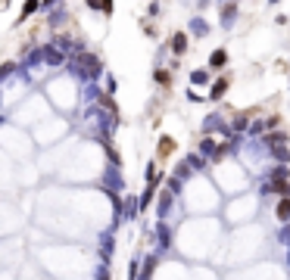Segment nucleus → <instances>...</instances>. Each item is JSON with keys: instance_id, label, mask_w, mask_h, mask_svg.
Returning a JSON list of instances; mask_svg holds the SVG:
<instances>
[{"instance_id": "0eeeda50", "label": "nucleus", "mask_w": 290, "mask_h": 280, "mask_svg": "<svg viewBox=\"0 0 290 280\" xmlns=\"http://www.w3.org/2000/svg\"><path fill=\"white\" fill-rule=\"evenodd\" d=\"M169 47H172V53H178V56H181L184 50H187V38H184V35H175V38H172V44H169Z\"/></svg>"}, {"instance_id": "9b49d317", "label": "nucleus", "mask_w": 290, "mask_h": 280, "mask_svg": "<svg viewBox=\"0 0 290 280\" xmlns=\"http://www.w3.org/2000/svg\"><path fill=\"white\" fill-rule=\"evenodd\" d=\"M191 84H206V72H203V69H197V72L191 75Z\"/></svg>"}, {"instance_id": "20e7f679", "label": "nucleus", "mask_w": 290, "mask_h": 280, "mask_svg": "<svg viewBox=\"0 0 290 280\" xmlns=\"http://www.w3.org/2000/svg\"><path fill=\"white\" fill-rule=\"evenodd\" d=\"M44 63L47 65H63V53L56 47H44Z\"/></svg>"}, {"instance_id": "6e6552de", "label": "nucleus", "mask_w": 290, "mask_h": 280, "mask_svg": "<svg viewBox=\"0 0 290 280\" xmlns=\"http://www.w3.org/2000/svg\"><path fill=\"white\" fill-rule=\"evenodd\" d=\"M278 218H281V221H287V218H290V196H284L278 202Z\"/></svg>"}, {"instance_id": "423d86ee", "label": "nucleus", "mask_w": 290, "mask_h": 280, "mask_svg": "<svg viewBox=\"0 0 290 280\" xmlns=\"http://www.w3.org/2000/svg\"><path fill=\"white\" fill-rule=\"evenodd\" d=\"M225 63H228V50H216V53L209 56V65H212V69H221Z\"/></svg>"}, {"instance_id": "f8f14e48", "label": "nucleus", "mask_w": 290, "mask_h": 280, "mask_svg": "<svg viewBox=\"0 0 290 280\" xmlns=\"http://www.w3.org/2000/svg\"><path fill=\"white\" fill-rule=\"evenodd\" d=\"M103 13H106V16L113 13V0H103Z\"/></svg>"}, {"instance_id": "ddd939ff", "label": "nucleus", "mask_w": 290, "mask_h": 280, "mask_svg": "<svg viewBox=\"0 0 290 280\" xmlns=\"http://www.w3.org/2000/svg\"><path fill=\"white\" fill-rule=\"evenodd\" d=\"M271 3H275V0H271Z\"/></svg>"}, {"instance_id": "f257e3e1", "label": "nucleus", "mask_w": 290, "mask_h": 280, "mask_svg": "<svg viewBox=\"0 0 290 280\" xmlns=\"http://www.w3.org/2000/svg\"><path fill=\"white\" fill-rule=\"evenodd\" d=\"M72 59V72L75 75H81V78H97L100 72H103V65H100V59L97 56H91V53H78V56H69Z\"/></svg>"}, {"instance_id": "39448f33", "label": "nucleus", "mask_w": 290, "mask_h": 280, "mask_svg": "<svg viewBox=\"0 0 290 280\" xmlns=\"http://www.w3.org/2000/svg\"><path fill=\"white\" fill-rule=\"evenodd\" d=\"M191 31L197 38H206L209 35V25H206V19H191Z\"/></svg>"}, {"instance_id": "9d476101", "label": "nucleus", "mask_w": 290, "mask_h": 280, "mask_svg": "<svg viewBox=\"0 0 290 280\" xmlns=\"http://www.w3.org/2000/svg\"><path fill=\"white\" fill-rule=\"evenodd\" d=\"M35 10H38V0H25V6H22V19H25V16H31Z\"/></svg>"}, {"instance_id": "7ed1b4c3", "label": "nucleus", "mask_w": 290, "mask_h": 280, "mask_svg": "<svg viewBox=\"0 0 290 280\" xmlns=\"http://www.w3.org/2000/svg\"><path fill=\"white\" fill-rule=\"evenodd\" d=\"M268 193H284V196H290V184L284 181V177H271V181H268Z\"/></svg>"}, {"instance_id": "f03ea898", "label": "nucleus", "mask_w": 290, "mask_h": 280, "mask_svg": "<svg viewBox=\"0 0 290 280\" xmlns=\"http://www.w3.org/2000/svg\"><path fill=\"white\" fill-rule=\"evenodd\" d=\"M234 19H237V6H234V3H225V6H221V25H225V28H231Z\"/></svg>"}, {"instance_id": "1a4fd4ad", "label": "nucleus", "mask_w": 290, "mask_h": 280, "mask_svg": "<svg viewBox=\"0 0 290 280\" xmlns=\"http://www.w3.org/2000/svg\"><path fill=\"white\" fill-rule=\"evenodd\" d=\"M225 90H228V81H225V78H218V81H216V87H212V100H218Z\"/></svg>"}]
</instances>
